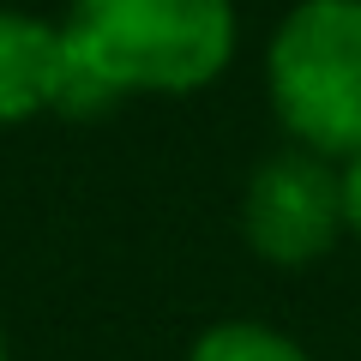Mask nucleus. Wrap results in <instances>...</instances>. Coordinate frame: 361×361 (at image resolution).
<instances>
[{"label":"nucleus","mask_w":361,"mask_h":361,"mask_svg":"<svg viewBox=\"0 0 361 361\" xmlns=\"http://www.w3.org/2000/svg\"><path fill=\"white\" fill-rule=\"evenodd\" d=\"M187 361H313L283 325L265 319H217L193 337Z\"/></svg>","instance_id":"nucleus-5"},{"label":"nucleus","mask_w":361,"mask_h":361,"mask_svg":"<svg viewBox=\"0 0 361 361\" xmlns=\"http://www.w3.org/2000/svg\"><path fill=\"white\" fill-rule=\"evenodd\" d=\"M61 121H97L127 97H187L229 73L235 0H66Z\"/></svg>","instance_id":"nucleus-1"},{"label":"nucleus","mask_w":361,"mask_h":361,"mask_svg":"<svg viewBox=\"0 0 361 361\" xmlns=\"http://www.w3.org/2000/svg\"><path fill=\"white\" fill-rule=\"evenodd\" d=\"M337 175H343V223H349V235L361 241V151L343 157V163H337Z\"/></svg>","instance_id":"nucleus-6"},{"label":"nucleus","mask_w":361,"mask_h":361,"mask_svg":"<svg viewBox=\"0 0 361 361\" xmlns=\"http://www.w3.org/2000/svg\"><path fill=\"white\" fill-rule=\"evenodd\" d=\"M0 361H6V331H0Z\"/></svg>","instance_id":"nucleus-7"},{"label":"nucleus","mask_w":361,"mask_h":361,"mask_svg":"<svg viewBox=\"0 0 361 361\" xmlns=\"http://www.w3.org/2000/svg\"><path fill=\"white\" fill-rule=\"evenodd\" d=\"M241 235L265 265L301 271L319 265L349 235L343 223V175L331 157H313L301 145L271 151L241 187Z\"/></svg>","instance_id":"nucleus-3"},{"label":"nucleus","mask_w":361,"mask_h":361,"mask_svg":"<svg viewBox=\"0 0 361 361\" xmlns=\"http://www.w3.org/2000/svg\"><path fill=\"white\" fill-rule=\"evenodd\" d=\"M66 85V30L37 13L0 6V127L61 115Z\"/></svg>","instance_id":"nucleus-4"},{"label":"nucleus","mask_w":361,"mask_h":361,"mask_svg":"<svg viewBox=\"0 0 361 361\" xmlns=\"http://www.w3.org/2000/svg\"><path fill=\"white\" fill-rule=\"evenodd\" d=\"M265 97L289 145L313 157L361 151V0H295L265 42Z\"/></svg>","instance_id":"nucleus-2"}]
</instances>
